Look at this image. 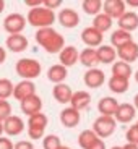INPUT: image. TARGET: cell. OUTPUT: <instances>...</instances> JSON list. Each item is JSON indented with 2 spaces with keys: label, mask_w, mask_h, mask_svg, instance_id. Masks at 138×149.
Instances as JSON below:
<instances>
[{
  "label": "cell",
  "mask_w": 138,
  "mask_h": 149,
  "mask_svg": "<svg viewBox=\"0 0 138 149\" xmlns=\"http://www.w3.org/2000/svg\"><path fill=\"white\" fill-rule=\"evenodd\" d=\"M81 120V115H80L78 110H75L71 107H65L64 110L60 112V122L65 128H75Z\"/></svg>",
  "instance_id": "ffe728a7"
},
{
  "label": "cell",
  "mask_w": 138,
  "mask_h": 149,
  "mask_svg": "<svg viewBox=\"0 0 138 149\" xmlns=\"http://www.w3.org/2000/svg\"><path fill=\"white\" fill-rule=\"evenodd\" d=\"M96 54H97V60H99V63H104V65H109L112 63L114 60H116L117 57V52L116 49L112 47V45H99V47L96 49Z\"/></svg>",
  "instance_id": "d4e9b609"
},
{
  "label": "cell",
  "mask_w": 138,
  "mask_h": 149,
  "mask_svg": "<svg viewBox=\"0 0 138 149\" xmlns=\"http://www.w3.org/2000/svg\"><path fill=\"white\" fill-rule=\"evenodd\" d=\"M117 23H119V29L132 33V31H135L138 28V13H135V11H125L117 19Z\"/></svg>",
  "instance_id": "d6986e66"
},
{
  "label": "cell",
  "mask_w": 138,
  "mask_h": 149,
  "mask_svg": "<svg viewBox=\"0 0 138 149\" xmlns=\"http://www.w3.org/2000/svg\"><path fill=\"white\" fill-rule=\"evenodd\" d=\"M78 60H80V63H81L83 67H86L88 70H91V68H96L97 63H99V60H97V54H96V49H90V47H86L85 50H81V52H80Z\"/></svg>",
  "instance_id": "7402d4cb"
},
{
  "label": "cell",
  "mask_w": 138,
  "mask_h": 149,
  "mask_svg": "<svg viewBox=\"0 0 138 149\" xmlns=\"http://www.w3.org/2000/svg\"><path fill=\"white\" fill-rule=\"evenodd\" d=\"M57 19H59V23L64 28L71 29V28L78 26L80 15L73 10V8H62V10H60V13H59V16H57Z\"/></svg>",
  "instance_id": "7c38bea8"
},
{
  "label": "cell",
  "mask_w": 138,
  "mask_h": 149,
  "mask_svg": "<svg viewBox=\"0 0 138 149\" xmlns=\"http://www.w3.org/2000/svg\"><path fill=\"white\" fill-rule=\"evenodd\" d=\"M42 148L44 149H60L62 148L60 138L57 134H47V136L42 139Z\"/></svg>",
  "instance_id": "d6a6232c"
},
{
  "label": "cell",
  "mask_w": 138,
  "mask_h": 149,
  "mask_svg": "<svg viewBox=\"0 0 138 149\" xmlns=\"http://www.w3.org/2000/svg\"><path fill=\"white\" fill-rule=\"evenodd\" d=\"M91 104V94L86 93V91H76V93L71 94V99H70V107L75 109V110H85L88 109V105Z\"/></svg>",
  "instance_id": "ac0fdd59"
},
{
  "label": "cell",
  "mask_w": 138,
  "mask_h": 149,
  "mask_svg": "<svg viewBox=\"0 0 138 149\" xmlns=\"http://www.w3.org/2000/svg\"><path fill=\"white\" fill-rule=\"evenodd\" d=\"M107 84H109V89L116 94H123V93H127V89H128V79H125V78L111 76Z\"/></svg>",
  "instance_id": "f1b7e54d"
},
{
  "label": "cell",
  "mask_w": 138,
  "mask_h": 149,
  "mask_svg": "<svg viewBox=\"0 0 138 149\" xmlns=\"http://www.w3.org/2000/svg\"><path fill=\"white\" fill-rule=\"evenodd\" d=\"M78 49L75 47V45H65L62 50L59 52V60H60V65L65 68L68 67H73L76 62H78Z\"/></svg>",
  "instance_id": "5bb4252c"
},
{
  "label": "cell",
  "mask_w": 138,
  "mask_h": 149,
  "mask_svg": "<svg viewBox=\"0 0 138 149\" xmlns=\"http://www.w3.org/2000/svg\"><path fill=\"white\" fill-rule=\"evenodd\" d=\"M133 41V37H132L130 33H127V31H122V29H116L114 33L111 34V45L114 49H120L122 45L128 44V42Z\"/></svg>",
  "instance_id": "484cf974"
},
{
  "label": "cell",
  "mask_w": 138,
  "mask_h": 149,
  "mask_svg": "<svg viewBox=\"0 0 138 149\" xmlns=\"http://www.w3.org/2000/svg\"><path fill=\"white\" fill-rule=\"evenodd\" d=\"M57 16L52 10H47L41 5L36 8H29L26 16V23H29L31 26L42 29V28H52V24L55 23Z\"/></svg>",
  "instance_id": "7a4b0ae2"
},
{
  "label": "cell",
  "mask_w": 138,
  "mask_h": 149,
  "mask_svg": "<svg viewBox=\"0 0 138 149\" xmlns=\"http://www.w3.org/2000/svg\"><path fill=\"white\" fill-rule=\"evenodd\" d=\"M137 127H138V122H137Z\"/></svg>",
  "instance_id": "f907efd6"
},
{
  "label": "cell",
  "mask_w": 138,
  "mask_h": 149,
  "mask_svg": "<svg viewBox=\"0 0 138 149\" xmlns=\"http://www.w3.org/2000/svg\"><path fill=\"white\" fill-rule=\"evenodd\" d=\"M135 115H137L135 107L128 102H125V104H119L117 112L114 113V120H117L120 123H130L135 118Z\"/></svg>",
  "instance_id": "e0dca14e"
},
{
  "label": "cell",
  "mask_w": 138,
  "mask_h": 149,
  "mask_svg": "<svg viewBox=\"0 0 138 149\" xmlns=\"http://www.w3.org/2000/svg\"><path fill=\"white\" fill-rule=\"evenodd\" d=\"M83 81H85V84L88 86V88L96 89V88H101V86L104 84L106 74H104V71L99 70V68H91V70H88L85 73Z\"/></svg>",
  "instance_id": "8fae6325"
},
{
  "label": "cell",
  "mask_w": 138,
  "mask_h": 149,
  "mask_svg": "<svg viewBox=\"0 0 138 149\" xmlns=\"http://www.w3.org/2000/svg\"><path fill=\"white\" fill-rule=\"evenodd\" d=\"M13 149H34L33 143L31 141H26V139H23V141H18L13 144Z\"/></svg>",
  "instance_id": "8d00e7d4"
},
{
  "label": "cell",
  "mask_w": 138,
  "mask_h": 149,
  "mask_svg": "<svg viewBox=\"0 0 138 149\" xmlns=\"http://www.w3.org/2000/svg\"><path fill=\"white\" fill-rule=\"evenodd\" d=\"M13 144L15 143L11 141L10 138H2L0 136V149H13Z\"/></svg>",
  "instance_id": "74e56055"
},
{
  "label": "cell",
  "mask_w": 138,
  "mask_h": 149,
  "mask_svg": "<svg viewBox=\"0 0 138 149\" xmlns=\"http://www.w3.org/2000/svg\"><path fill=\"white\" fill-rule=\"evenodd\" d=\"M60 5H62V0H44L42 2V7L47 8V10H52V11H54V8H59Z\"/></svg>",
  "instance_id": "d590c367"
},
{
  "label": "cell",
  "mask_w": 138,
  "mask_h": 149,
  "mask_svg": "<svg viewBox=\"0 0 138 149\" xmlns=\"http://www.w3.org/2000/svg\"><path fill=\"white\" fill-rule=\"evenodd\" d=\"M2 123H4V133H7L8 136H18L25 131V122L16 115H10Z\"/></svg>",
  "instance_id": "4fadbf2b"
},
{
  "label": "cell",
  "mask_w": 138,
  "mask_h": 149,
  "mask_svg": "<svg viewBox=\"0 0 138 149\" xmlns=\"http://www.w3.org/2000/svg\"><path fill=\"white\" fill-rule=\"evenodd\" d=\"M81 8L86 15L96 16V15H99L101 10H102V2L101 0H85L81 3Z\"/></svg>",
  "instance_id": "4dcf8cb0"
},
{
  "label": "cell",
  "mask_w": 138,
  "mask_h": 149,
  "mask_svg": "<svg viewBox=\"0 0 138 149\" xmlns=\"http://www.w3.org/2000/svg\"><path fill=\"white\" fill-rule=\"evenodd\" d=\"M117 55H119L120 62H123V63H133V62H137L138 60V44L137 42H128V44L122 45L120 49H117L116 50Z\"/></svg>",
  "instance_id": "9c48e42d"
},
{
  "label": "cell",
  "mask_w": 138,
  "mask_h": 149,
  "mask_svg": "<svg viewBox=\"0 0 138 149\" xmlns=\"http://www.w3.org/2000/svg\"><path fill=\"white\" fill-rule=\"evenodd\" d=\"M11 115V105L8 101H2L0 99V122L7 120Z\"/></svg>",
  "instance_id": "836d02e7"
},
{
  "label": "cell",
  "mask_w": 138,
  "mask_h": 149,
  "mask_svg": "<svg viewBox=\"0 0 138 149\" xmlns=\"http://www.w3.org/2000/svg\"><path fill=\"white\" fill-rule=\"evenodd\" d=\"M122 149H138V146H135V144H130V143H127L125 146H122Z\"/></svg>",
  "instance_id": "7bdbcfd3"
},
{
  "label": "cell",
  "mask_w": 138,
  "mask_h": 149,
  "mask_svg": "<svg viewBox=\"0 0 138 149\" xmlns=\"http://www.w3.org/2000/svg\"><path fill=\"white\" fill-rule=\"evenodd\" d=\"M47 115L39 112L36 115H31L28 118V136L31 139H41L44 138V131L47 127Z\"/></svg>",
  "instance_id": "277c9868"
},
{
  "label": "cell",
  "mask_w": 138,
  "mask_h": 149,
  "mask_svg": "<svg viewBox=\"0 0 138 149\" xmlns=\"http://www.w3.org/2000/svg\"><path fill=\"white\" fill-rule=\"evenodd\" d=\"M133 107H135V110H138V94H135V99H133Z\"/></svg>",
  "instance_id": "ee69618b"
},
{
  "label": "cell",
  "mask_w": 138,
  "mask_h": 149,
  "mask_svg": "<svg viewBox=\"0 0 138 149\" xmlns=\"http://www.w3.org/2000/svg\"><path fill=\"white\" fill-rule=\"evenodd\" d=\"M135 79H137V83H138V70L135 71Z\"/></svg>",
  "instance_id": "7dc6e473"
},
{
  "label": "cell",
  "mask_w": 138,
  "mask_h": 149,
  "mask_svg": "<svg viewBox=\"0 0 138 149\" xmlns=\"http://www.w3.org/2000/svg\"><path fill=\"white\" fill-rule=\"evenodd\" d=\"M111 149H122L120 146H114V148H111Z\"/></svg>",
  "instance_id": "c3c4849f"
},
{
  "label": "cell",
  "mask_w": 138,
  "mask_h": 149,
  "mask_svg": "<svg viewBox=\"0 0 138 149\" xmlns=\"http://www.w3.org/2000/svg\"><path fill=\"white\" fill-rule=\"evenodd\" d=\"M36 42L44 49L47 54H59L65 47L64 36L54 28H42L36 31Z\"/></svg>",
  "instance_id": "6da1fadb"
},
{
  "label": "cell",
  "mask_w": 138,
  "mask_h": 149,
  "mask_svg": "<svg viewBox=\"0 0 138 149\" xmlns=\"http://www.w3.org/2000/svg\"><path fill=\"white\" fill-rule=\"evenodd\" d=\"M28 37L23 36V34H11L7 37V49L13 54H20L25 52L28 49Z\"/></svg>",
  "instance_id": "2e32d148"
},
{
  "label": "cell",
  "mask_w": 138,
  "mask_h": 149,
  "mask_svg": "<svg viewBox=\"0 0 138 149\" xmlns=\"http://www.w3.org/2000/svg\"><path fill=\"white\" fill-rule=\"evenodd\" d=\"M60 149H71V148H68V146H62Z\"/></svg>",
  "instance_id": "681fc988"
},
{
  "label": "cell",
  "mask_w": 138,
  "mask_h": 149,
  "mask_svg": "<svg viewBox=\"0 0 138 149\" xmlns=\"http://www.w3.org/2000/svg\"><path fill=\"white\" fill-rule=\"evenodd\" d=\"M88 149H106V143L102 141V139H97V141L94 143L93 146H90Z\"/></svg>",
  "instance_id": "f35d334b"
},
{
  "label": "cell",
  "mask_w": 138,
  "mask_h": 149,
  "mask_svg": "<svg viewBox=\"0 0 138 149\" xmlns=\"http://www.w3.org/2000/svg\"><path fill=\"white\" fill-rule=\"evenodd\" d=\"M4 10H5V2L0 0V13H4Z\"/></svg>",
  "instance_id": "f6af8a7d"
},
{
  "label": "cell",
  "mask_w": 138,
  "mask_h": 149,
  "mask_svg": "<svg viewBox=\"0 0 138 149\" xmlns=\"http://www.w3.org/2000/svg\"><path fill=\"white\" fill-rule=\"evenodd\" d=\"M132 7V8H138V0H128V2H125V7Z\"/></svg>",
  "instance_id": "b9f144b4"
},
{
  "label": "cell",
  "mask_w": 138,
  "mask_h": 149,
  "mask_svg": "<svg viewBox=\"0 0 138 149\" xmlns=\"http://www.w3.org/2000/svg\"><path fill=\"white\" fill-rule=\"evenodd\" d=\"M25 3H26L28 7H31V8H36V7H41L42 2H41V0H26Z\"/></svg>",
  "instance_id": "ab89813d"
},
{
  "label": "cell",
  "mask_w": 138,
  "mask_h": 149,
  "mask_svg": "<svg viewBox=\"0 0 138 149\" xmlns=\"http://www.w3.org/2000/svg\"><path fill=\"white\" fill-rule=\"evenodd\" d=\"M13 83L8 78H0V99L7 101L10 96H13Z\"/></svg>",
  "instance_id": "1f68e13d"
},
{
  "label": "cell",
  "mask_w": 138,
  "mask_h": 149,
  "mask_svg": "<svg viewBox=\"0 0 138 149\" xmlns=\"http://www.w3.org/2000/svg\"><path fill=\"white\" fill-rule=\"evenodd\" d=\"M2 134H4V123L0 122V136H2Z\"/></svg>",
  "instance_id": "bcb514c9"
},
{
  "label": "cell",
  "mask_w": 138,
  "mask_h": 149,
  "mask_svg": "<svg viewBox=\"0 0 138 149\" xmlns=\"http://www.w3.org/2000/svg\"><path fill=\"white\" fill-rule=\"evenodd\" d=\"M132 73H133V70H132V65L123 63V62H120V60H119V62H116V63H112V76L128 79Z\"/></svg>",
  "instance_id": "83f0119b"
},
{
  "label": "cell",
  "mask_w": 138,
  "mask_h": 149,
  "mask_svg": "<svg viewBox=\"0 0 138 149\" xmlns=\"http://www.w3.org/2000/svg\"><path fill=\"white\" fill-rule=\"evenodd\" d=\"M125 138H127V143L138 146V127L137 125H133V127L128 128L127 133H125Z\"/></svg>",
  "instance_id": "e575fe53"
},
{
  "label": "cell",
  "mask_w": 138,
  "mask_h": 149,
  "mask_svg": "<svg viewBox=\"0 0 138 149\" xmlns=\"http://www.w3.org/2000/svg\"><path fill=\"white\" fill-rule=\"evenodd\" d=\"M5 58H7V50H5L2 45H0V65L5 62Z\"/></svg>",
  "instance_id": "60d3db41"
},
{
  "label": "cell",
  "mask_w": 138,
  "mask_h": 149,
  "mask_svg": "<svg viewBox=\"0 0 138 149\" xmlns=\"http://www.w3.org/2000/svg\"><path fill=\"white\" fill-rule=\"evenodd\" d=\"M20 107H21V112L25 115H28V117L36 115V113H39L42 110V99L37 94H34V96L20 102Z\"/></svg>",
  "instance_id": "30bf717a"
},
{
  "label": "cell",
  "mask_w": 138,
  "mask_h": 149,
  "mask_svg": "<svg viewBox=\"0 0 138 149\" xmlns=\"http://www.w3.org/2000/svg\"><path fill=\"white\" fill-rule=\"evenodd\" d=\"M34 94H36V84H34L33 81L23 79V81L18 83V84L13 86V97H15L18 102L25 101V99L34 96Z\"/></svg>",
  "instance_id": "52a82bcc"
},
{
  "label": "cell",
  "mask_w": 138,
  "mask_h": 149,
  "mask_svg": "<svg viewBox=\"0 0 138 149\" xmlns=\"http://www.w3.org/2000/svg\"><path fill=\"white\" fill-rule=\"evenodd\" d=\"M71 88L65 83H60V84H55L52 89V96L59 104H70V99H71Z\"/></svg>",
  "instance_id": "44dd1931"
},
{
  "label": "cell",
  "mask_w": 138,
  "mask_h": 149,
  "mask_svg": "<svg viewBox=\"0 0 138 149\" xmlns=\"http://www.w3.org/2000/svg\"><path fill=\"white\" fill-rule=\"evenodd\" d=\"M117 107H119V102L114 97H102L97 102V110L104 117H114V113L117 112Z\"/></svg>",
  "instance_id": "603a6c76"
},
{
  "label": "cell",
  "mask_w": 138,
  "mask_h": 149,
  "mask_svg": "<svg viewBox=\"0 0 138 149\" xmlns=\"http://www.w3.org/2000/svg\"><path fill=\"white\" fill-rule=\"evenodd\" d=\"M15 71L18 76H21L26 81H33L34 78H37L42 71L41 63L34 58H20L15 63Z\"/></svg>",
  "instance_id": "3957f363"
},
{
  "label": "cell",
  "mask_w": 138,
  "mask_h": 149,
  "mask_svg": "<svg viewBox=\"0 0 138 149\" xmlns=\"http://www.w3.org/2000/svg\"><path fill=\"white\" fill-rule=\"evenodd\" d=\"M25 26H26V18L20 13H10L4 19V29L10 36L11 34H21Z\"/></svg>",
  "instance_id": "8992f818"
},
{
  "label": "cell",
  "mask_w": 138,
  "mask_h": 149,
  "mask_svg": "<svg viewBox=\"0 0 138 149\" xmlns=\"http://www.w3.org/2000/svg\"><path fill=\"white\" fill-rule=\"evenodd\" d=\"M68 76V71L65 67H62L60 63L57 65H52V67L47 70V79L54 84H60V83H64Z\"/></svg>",
  "instance_id": "cb8c5ba5"
},
{
  "label": "cell",
  "mask_w": 138,
  "mask_h": 149,
  "mask_svg": "<svg viewBox=\"0 0 138 149\" xmlns=\"http://www.w3.org/2000/svg\"><path fill=\"white\" fill-rule=\"evenodd\" d=\"M102 13L109 16L111 19H119L125 13V2L123 0H106L102 3Z\"/></svg>",
  "instance_id": "ba28073f"
},
{
  "label": "cell",
  "mask_w": 138,
  "mask_h": 149,
  "mask_svg": "<svg viewBox=\"0 0 138 149\" xmlns=\"http://www.w3.org/2000/svg\"><path fill=\"white\" fill-rule=\"evenodd\" d=\"M112 23H114V19H111L106 13H99V15L94 16L93 28H94V29H97L101 34H104L106 31H109L112 28Z\"/></svg>",
  "instance_id": "4316f807"
},
{
  "label": "cell",
  "mask_w": 138,
  "mask_h": 149,
  "mask_svg": "<svg viewBox=\"0 0 138 149\" xmlns=\"http://www.w3.org/2000/svg\"><path fill=\"white\" fill-rule=\"evenodd\" d=\"M81 41L90 49L99 47V45H102V34L97 29H94L93 26H88L81 31Z\"/></svg>",
  "instance_id": "9a60e30c"
},
{
  "label": "cell",
  "mask_w": 138,
  "mask_h": 149,
  "mask_svg": "<svg viewBox=\"0 0 138 149\" xmlns=\"http://www.w3.org/2000/svg\"><path fill=\"white\" fill-rule=\"evenodd\" d=\"M93 131L99 139L101 138H109L114 131H116V120L114 117H97L93 123Z\"/></svg>",
  "instance_id": "5b68a950"
},
{
  "label": "cell",
  "mask_w": 138,
  "mask_h": 149,
  "mask_svg": "<svg viewBox=\"0 0 138 149\" xmlns=\"http://www.w3.org/2000/svg\"><path fill=\"white\" fill-rule=\"evenodd\" d=\"M97 139L99 138L96 136V133H94L93 130H83L78 136V144L81 149H88L90 146H93Z\"/></svg>",
  "instance_id": "f546056e"
}]
</instances>
